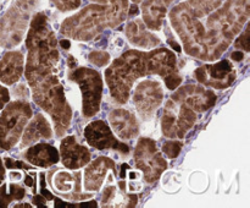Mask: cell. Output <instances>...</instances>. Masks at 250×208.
<instances>
[{
	"label": "cell",
	"instance_id": "cell-5",
	"mask_svg": "<svg viewBox=\"0 0 250 208\" xmlns=\"http://www.w3.org/2000/svg\"><path fill=\"white\" fill-rule=\"evenodd\" d=\"M41 0H16L0 16V46L12 49L24 39Z\"/></svg>",
	"mask_w": 250,
	"mask_h": 208
},
{
	"label": "cell",
	"instance_id": "cell-16",
	"mask_svg": "<svg viewBox=\"0 0 250 208\" xmlns=\"http://www.w3.org/2000/svg\"><path fill=\"white\" fill-rule=\"evenodd\" d=\"M112 131L121 139H136L139 135V125L136 116L126 109H114L109 114Z\"/></svg>",
	"mask_w": 250,
	"mask_h": 208
},
{
	"label": "cell",
	"instance_id": "cell-46",
	"mask_svg": "<svg viewBox=\"0 0 250 208\" xmlns=\"http://www.w3.org/2000/svg\"><path fill=\"white\" fill-rule=\"evenodd\" d=\"M132 1H134V2H139V1H143V0H132Z\"/></svg>",
	"mask_w": 250,
	"mask_h": 208
},
{
	"label": "cell",
	"instance_id": "cell-21",
	"mask_svg": "<svg viewBox=\"0 0 250 208\" xmlns=\"http://www.w3.org/2000/svg\"><path fill=\"white\" fill-rule=\"evenodd\" d=\"M24 158L32 165L49 168L60 159V153L54 146L49 143H37L24 152Z\"/></svg>",
	"mask_w": 250,
	"mask_h": 208
},
{
	"label": "cell",
	"instance_id": "cell-19",
	"mask_svg": "<svg viewBox=\"0 0 250 208\" xmlns=\"http://www.w3.org/2000/svg\"><path fill=\"white\" fill-rule=\"evenodd\" d=\"M173 0H144L142 2L143 22L150 31H160L168 6Z\"/></svg>",
	"mask_w": 250,
	"mask_h": 208
},
{
	"label": "cell",
	"instance_id": "cell-36",
	"mask_svg": "<svg viewBox=\"0 0 250 208\" xmlns=\"http://www.w3.org/2000/svg\"><path fill=\"white\" fill-rule=\"evenodd\" d=\"M24 184H26L27 186H29V187H34V186H36V179H34L33 176L29 175V174H27V175L24 176Z\"/></svg>",
	"mask_w": 250,
	"mask_h": 208
},
{
	"label": "cell",
	"instance_id": "cell-25",
	"mask_svg": "<svg viewBox=\"0 0 250 208\" xmlns=\"http://www.w3.org/2000/svg\"><path fill=\"white\" fill-rule=\"evenodd\" d=\"M26 196V190L17 184L0 185V207H7L12 201H21Z\"/></svg>",
	"mask_w": 250,
	"mask_h": 208
},
{
	"label": "cell",
	"instance_id": "cell-42",
	"mask_svg": "<svg viewBox=\"0 0 250 208\" xmlns=\"http://www.w3.org/2000/svg\"><path fill=\"white\" fill-rule=\"evenodd\" d=\"M59 43H60V46H62L63 49H68V48H70V42H68L67 39H62V41H60V42H59Z\"/></svg>",
	"mask_w": 250,
	"mask_h": 208
},
{
	"label": "cell",
	"instance_id": "cell-27",
	"mask_svg": "<svg viewBox=\"0 0 250 208\" xmlns=\"http://www.w3.org/2000/svg\"><path fill=\"white\" fill-rule=\"evenodd\" d=\"M183 143L181 141H167L163 144V152L167 158H176L182 149Z\"/></svg>",
	"mask_w": 250,
	"mask_h": 208
},
{
	"label": "cell",
	"instance_id": "cell-33",
	"mask_svg": "<svg viewBox=\"0 0 250 208\" xmlns=\"http://www.w3.org/2000/svg\"><path fill=\"white\" fill-rule=\"evenodd\" d=\"M4 164L6 168L9 169H15V168H20V169H29L31 166L27 165L26 163L23 162H20V161H14L11 158H5L4 159Z\"/></svg>",
	"mask_w": 250,
	"mask_h": 208
},
{
	"label": "cell",
	"instance_id": "cell-1",
	"mask_svg": "<svg viewBox=\"0 0 250 208\" xmlns=\"http://www.w3.org/2000/svg\"><path fill=\"white\" fill-rule=\"evenodd\" d=\"M27 58L24 76L33 100L50 115L58 136H63L72 120V109L65 87L58 76L60 53L51 33H36L26 38Z\"/></svg>",
	"mask_w": 250,
	"mask_h": 208
},
{
	"label": "cell",
	"instance_id": "cell-32",
	"mask_svg": "<svg viewBox=\"0 0 250 208\" xmlns=\"http://www.w3.org/2000/svg\"><path fill=\"white\" fill-rule=\"evenodd\" d=\"M12 93L15 94V97L17 99H24V98H28V88L24 83H19L16 87L12 88Z\"/></svg>",
	"mask_w": 250,
	"mask_h": 208
},
{
	"label": "cell",
	"instance_id": "cell-23",
	"mask_svg": "<svg viewBox=\"0 0 250 208\" xmlns=\"http://www.w3.org/2000/svg\"><path fill=\"white\" fill-rule=\"evenodd\" d=\"M224 0H187L185 2H181L185 7L186 11L193 17L197 19H204L208 15L221 6Z\"/></svg>",
	"mask_w": 250,
	"mask_h": 208
},
{
	"label": "cell",
	"instance_id": "cell-40",
	"mask_svg": "<svg viewBox=\"0 0 250 208\" xmlns=\"http://www.w3.org/2000/svg\"><path fill=\"white\" fill-rule=\"evenodd\" d=\"M9 178L12 183H14L15 180L19 181L20 179H21V173H19V171H11V173L9 174Z\"/></svg>",
	"mask_w": 250,
	"mask_h": 208
},
{
	"label": "cell",
	"instance_id": "cell-29",
	"mask_svg": "<svg viewBox=\"0 0 250 208\" xmlns=\"http://www.w3.org/2000/svg\"><path fill=\"white\" fill-rule=\"evenodd\" d=\"M164 82H165L166 87H167L168 90H177V88L180 87L181 83H182V76L178 73V71H176V72H172L168 76H166V77L164 78Z\"/></svg>",
	"mask_w": 250,
	"mask_h": 208
},
{
	"label": "cell",
	"instance_id": "cell-24",
	"mask_svg": "<svg viewBox=\"0 0 250 208\" xmlns=\"http://www.w3.org/2000/svg\"><path fill=\"white\" fill-rule=\"evenodd\" d=\"M106 5L110 10V27H117L126 20L128 11V0H92Z\"/></svg>",
	"mask_w": 250,
	"mask_h": 208
},
{
	"label": "cell",
	"instance_id": "cell-30",
	"mask_svg": "<svg viewBox=\"0 0 250 208\" xmlns=\"http://www.w3.org/2000/svg\"><path fill=\"white\" fill-rule=\"evenodd\" d=\"M234 46L236 48H241L243 49L244 51H249L250 50V46H249V24L247 23L244 26V31L243 33L241 34L238 39L234 42Z\"/></svg>",
	"mask_w": 250,
	"mask_h": 208
},
{
	"label": "cell",
	"instance_id": "cell-10",
	"mask_svg": "<svg viewBox=\"0 0 250 208\" xmlns=\"http://www.w3.org/2000/svg\"><path fill=\"white\" fill-rule=\"evenodd\" d=\"M164 90L160 82L155 80H144L136 86L132 100L142 120L153 119L158 108L163 104Z\"/></svg>",
	"mask_w": 250,
	"mask_h": 208
},
{
	"label": "cell",
	"instance_id": "cell-26",
	"mask_svg": "<svg viewBox=\"0 0 250 208\" xmlns=\"http://www.w3.org/2000/svg\"><path fill=\"white\" fill-rule=\"evenodd\" d=\"M110 59H111L110 54L103 50H94L92 51V53H89V55H88V60H89V63L95 66H99V68H102V66H106L107 64L110 63Z\"/></svg>",
	"mask_w": 250,
	"mask_h": 208
},
{
	"label": "cell",
	"instance_id": "cell-7",
	"mask_svg": "<svg viewBox=\"0 0 250 208\" xmlns=\"http://www.w3.org/2000/svg\"><path fill=\"white\" fill-rule=\"evenodd\" d=\"M68 77L76 82L82 93V113L85 117L97 115L102 104L104 83L98 71L89 68L73 69Z\"/></svg>",
	"mask_w": 250,
	"mask_h": 208
},
{
	"label": "cell",
	"instance_id": "cell-2",
	"mask_svg": "<svg viewBox=\"0 0 250 208\" xmlns=\"http://www.w3.org/2000/svg\"><path fill=\"white\" fill-rule=\"evenodd\" d=\"M177 71V59L170 49L156 48L149 51L128 50L115 59L105 71L110 94L120 104H126L134 82L149 75L165 78Z\"/></svg>",
	"mask_w": 250,
	"mask_h": 208
},
{
	"label": "cell",
	"instance_id": "cell-43",
	"mask_svg": "<svg viewBox=\"0 0 250 208\" xmlns=\"http://www.w3.org/2000/svg\"><path fill=\"white\" fill-rule=\"evenodd\" d=\"M6 2H7V0H0V15H1L2 11H4Z\"/></svg>",
	"mask_w": 250,
	"mask_h": 208
},
{
	"label": "cell",
	"instance_id": "cell-18",
	"mask_svg": "<svg viewBox=\"0 0 250 208\" xmlns=\"http://www.w3.org/2000/svg\"><path fill=\"white\" fill-rule=\"evenodd\" d=\"M125 33H126L127 39L133 46L146 49V50L154 49L161 43V39L151 33L149 28H146L144 22L139 19L128 22L126 28H125Z\"/></svg>",
	"mask_w": 250,
	"mask_h": 208
},
{
	"label": "cell",
	"instance_id": "cell-41",
	"mask_svg": "<svg viewBox=\"0 0 250 208\" xmlns=\"http://www.w3.org/2000/svg\"><path fill=\"white\" fill-rule=\"evenodd\" d=\"M4 179H5V168H4V164H2L1 158H0V185H1V183L4 181Z\"/></svg>",
	"mask_w": 250,
	"mask_h": 208
},
{
	"label": "cell",
	"instance_id": "cell-15",
	"mask_svg": "<svg viewBox=\"0 0 250 208\" xmlns=\"http://www.w3.org/2000/svg\"><path fill=\"white\" fill-rule=\"evenodd\" d=\"M24 56L19 50L6 51L0 59V82L14 85L19 82L23 73Z\"/></svg>",
	"mask_w": 250,
	"mask_h": 208
},
{
	"label": "cell",
	"instance_id": "cell-12",
	"mask_svg": "<svg viewBox=\"0 0 250 208\" xmlns=\"http://www.w3.org/2000/svg\"><path fill=\"white\" fill-rule=\"evenodd\" d=\"M171 99L185 104L195 113H204L214 107L216 103V94L199 85H186L178 88Z\"/></svg>",
	"mask_w": 250,
	"mask_h": 208
},
{
	"label": "cell",
	"instance_id": "cell-22",
	"mask_svg": "<svg viewBox=\"0 0 250 208\" xmlns=\"http://www.w3.org/2000/svg\"><path fill=\"white\" fill-rule=\"evenodd\" d=\"M54 187L60 193L72 192L71 200L81 201L84 198L92 197V195H82L81 193V173L77 171L72 175L68 171H58L54 178Z\"/></svg>",
	"mask_w": 250,
	"mask_h": 208
},
{
	"label": "cell",
	"instance_id": "cell-11",
	"mask_svg": "<svg viewBox=\"0 0 250 208\" xmlns=\"http://www.w3.org/2000/svg\"><path fill=\"white\" fill-rule=\"evenodd\" d=\"M197 81L202 85L225 90L229 87L237 78V71L229 60H221L215 64H207L194 71Z\"/></svg>",
	"mask_w": 250,
	"mask_h": 208
},
{
	"label": "cell",
	"instance_id": "cell-14",
	"mask_svg": "<svg viewBox=\"0 0 250 208\" xmlns=\"http://www.w3.org/2000/svg\"><path fill=\"white\" fill-rule=\"evenodd\" d=\"M60 156L67 169L77 170L90 162V152L85 146L77 142L75 136H66L60 143Z\"/></svg>",
	"mask_w": 250,
	"mask_h": 208
},
{
	"label": "cell",
	"instance_id": "cell-4",
	"mask_svg": "<svg viewBox=\"0 0 250 208\" xmlns=\"http://www.w3.org/2000/svg\"><path fill=\"white\" fill-rule=\"evenodd\" d=\"M106 27H110L109 7L103 4H93L63 20L60 32L67 38L87 42L99 36Z\"/></svg>",
	"mask_w": 250,
	"mask_h": 208
},
{
	"label": "cell",
	"instance_id": "cell-38",
	"mask_svg": "<svg viewBox=\"0 0 250 208\" xmlns=\"http://www.w3.org/2000/svg\"><path fill=\"white\" fill-rule=\"evenodd\" d=\"M138 12H139L138 6H137V5H132V6H128L127 15H129V16H136V15H138Z\"/></svg>",
	"mask_w": 250,
	"mask_h": 208
},
{
	"label": "cell",
	"instance_id": "cell-3",
	"mask_svg": "<svg viewBox=\"0 0 250 208\" xmlns=\"http://www.w3.org/2000/svg\"><path fill=\"white\" fill-rule=\"evenodd\" d=\"M249 15V0H226L224 5L208 15L204 31L209 61L220 59L229 49L248 23Z\"/></svg>",
	"mask_w": 250,
	"mask_h": 208
},
{
	"label": "cell",
	"instance_id": "cell-35",
	"mask_svg": "<svg viewBox=\"0 0 250 208\" xmlns=\"http://www.w3.org/2000/svg\"><path fill=\"white\" fill-rule=\"evenodd\" d=\"M33 202L38 207H43V206H46V198L42 195H37L33 197Z\"/></svg>",
	"mask_w": 250,
	"mask_h": 208
},
{
	"label": "cell",
	"instance_id": "cell-44",
	"mask_svg": "<svg viewBox=\"0 0 250 208\" xmlns=\"http://www.w3.org/2000/svg\"><path fill=\"white\" fill-rule=\"evenodd\" d=\"M170 44H171V46H173V48H175L176 50H177L178 53H180V51H181V46H178V44L176 43V42H170Z\"/></svg>",
	"mask_w": 250,
	"mask_h": 208
},
{
	"label": "cell",
	"instance_id": "cell-17",
	"mask_svg": "<svg viewBox=\"0 0 250 208\" xmlns=\"http://www.w3.org/2000/svg\"><path fill=\"white\" fill-rule=\"evenodd\" d=\"M115 171V162L107 157H98L84 170V188L87 191H99L107 171Z\"/></svg>",
	"mask_w": 250,
	"mask_h": 208
},
{
	"label": "cell",
	"instance_id": "cell-34",
	"mask_svg": "<svg viewBox=\"0 0 250 208\" xmlns=\"http://www.w3.org/2000/svg\"><path fill=\"white\" fill-rule=\"evenodd\" d=\"M10 102V92L6 87L0 85V110L6 105V103Z\"/></svg>",
	"mask_w": 250,
	"mask_h": 208
},
{
	"label": "cell",
	"instance_id": "cell-45",
	"mask_svg": "<svg viewBox=\"0 0 250 208\" xmlns=\"http://www.w3.org/2000/svg\"><path fill=\"white\" fill-rule=\"evenodd\" d=\"M15 207H32V206L28 205V203H17Z\"/></svg>",
	"mask_w": 250,
	"mask_h": 208
},
{
	"label": "cell",
	"instance_id": "cell-9",
	"mask_svg": "<svg viewBox=\"0 0 250 208\" xmlns=\"http://www.w3.org/2000/svg\"><path fill=\"white\" fill-rule=\"evenodd\" d=\"M134 164L143 171L144 180L154 184L167 168V163L156 147V143L148 137H142L134 149Z\"/></svg>",
	"mask_w": 250,
	"mask_h": 208
},
{
	"label": "cell",
	"instance_id": "cell-28",
	"mask_svg": "<svg viewBox=\"0 0 250 208\" xmlns=\"http://www.w3.org/2000/svg\"><path fill=\"white\" fill-rule=\"evenodd\" d=\"M60 11H72L81 6V0H50Z\"/></svg>",
	"mask_w": 250,
	"mask_h": 208
},
{
	"label": "cell",
	"instance_id": "cell-20",
	"mask_svg": "<svg viewBox=\"0 0 250 208\" xmlns=\"http://www.w3.org/2000/svg\"><path fill=\"white\" fill-rule=\"evenodd\" d=\"M53 130L48 119L43 114H36L32 121L27 122L22 132V147L32 146L42 139H51Z\"/></svg>",
	"mask_w": 250,
	"mask_h": 208
},
{
	"label": "cell",
	"instance_id": "cell-13",
	"mask_svg": "<svg viewBox=\"0 0 250 208\" xmlns=\"http://www.w3.org/2000/svg\"><path fill=\"white\" fill-rule=\"evenodd\" d=\"M84 137L89 146L97 149H115L124 154L129 153V147L119 141L114 136L109 125L103 120L89 122L84 129Z\"/></svg>",
	"mask_w": 250,
	"mask_h": 208
},
{
	"label": "cell",
	"instance_id": "cell-31",
	"mask_svg": "<svg viewBox=\"0 0 250 208\" xmlns=\"http://www.w3.org/2000/svg\"><path fill=\"white\" fill-rule=\"evenodd\" d=\"M115 196H116V187L112 185L106 186V187L104 188V191H103V197H102L103 206L107 207V206H109V203L114 201Z\"/></svg>",
	"mask_w": 250,
	"mask_h": 208
},
{
	"label": "cell",
	"instance_id": "cell-6",
	"mask_svg": "<svg viewBox=\"0 0 250 208\" xmlns=\"http://www.w3.org/2000/svg\"><path fill=\"white\" fill-rule=\"evenodd\" d=\"M0 114V149L9 151L21 139L24 126L33 112L28 102L16 99L7 102Z\"/></svg>",
	"mask_w": 250,
	"mask_h": 208
},
{
	"label": "cell",
	"instance_id": "cell-8",
	"mask_svg": "<svg viewBox=\"0 0 250 208\" xmlns=\"http://www.w3.org/2000/svg\"><path fill=\"white\" fill-rule=\"evenodd\" d=\"M197 121V114L185 104L168 99L161 116V130L164 136L170 139H183Z\"/></svg>",
	"mask_w": 250,
	"mask_h": 208
},
{
	"label": "cell",
	"instance_id": "cell-39",
	"mask_svg": "<svg viewBox=\"0 0 250 208\" xmlns=\"http://www.w3.org/2000/svg\"><path fill=\"white\" fill-rule=\"evenodd\" d=\"M67 65L70 69H75L76 66H77V61H76L75 56H72V55L67 56Z\"/></svg>",
	"mask_w": 250,
	"mask_h": 208
},
{
	"label": "cell",
	"instance_id": "cell-37",
	"mask_svg": "<svg viewBox=\"0 0 250 208\" xmlns=\"http://www.w3.org/2000/svg\"><path fill=\"white\" fill-rule=\"evenodd\" d=\"M231 59L236 61H242L244 59V53L243 51H234V53H232Z\"/></svg>",
	"mask_w": 250,
	"mask_h": 208
}]
</instances>
